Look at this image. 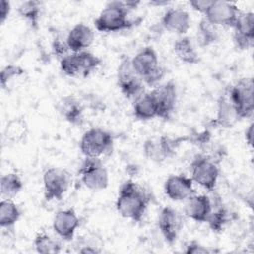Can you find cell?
<instances>
[{
	"mask_svg": "<svg viewBox=\"0 0 254 254\" xmlns=\"http://www.w3.org/2000/svg\"><path fill=\"white\" fill-rule=\"evenodd\" d=\"M149 201V195L144 189L132 180H128L121 185L115 205L117 212L122 217L140 222L147 210Z\"/></svg>",
	"mask_w": 254,
	"mask_h": 254,
	"instance_id": "1",
	"label": "cell"
},
{
	"mask_svg": "<svg viewBox=\"0 0 254 254\" xmlns=\"http://www.w3.org/2000/svg\"><path fill=\"white\" fill-rule=\"evenodd\" d=\"M131 64L136 73L148 86H158L166 74V69L159 64L158 55L152 47L140 50L131 59Z\"/></svg>",
	"mask_w": 254,
	"mask_h": 254,
	"instance_id": "2",
	"label": "cell"
},
{
	"mask_svg": "<svg viewBox=\"0 0 254 254\" xmlns=\"http://www.w3.org/2000/svg\"><path fill=\"white\" fill-rule=\"evenodd\" d=\"M128 8L126 1H113L108 3L94 20V26L97 31L103 33L119 32L129 29L133 22L129 20Z\"/></svg>",
	"mask_w": 254,
	"mask_h": 254,
	"instance_id": "3",
	"label": "cell"
},
{
	"mask_svg": "<svg viewBox=\"0 0 254 254\" xmlns=\"http://www.w3.org/2000/svg\"><path fill=\"white\" fill-rule=\"evenodd\" d=\"M101 64V60L89 51L77 53L70 52L60 62V67L64 74L69 77H86Z\"/></svg>",
	"mask_w": 254,
	"mask_h": 254,
	"instance_id": "4",
	"label": "cell"
},
{
	"mask_svg": "<svg viewBox=\"0 0 254 254\" xmlns=\"http://www.w3.org/2000/svg\"><path fill=\"white\" fill-rule=\"evenodd\" d=\"M79 148L85 158L101 159L113 150L111 134L101 128H91L83 133L79 141Z\"/></svg>",
	"mask_w": 254,
	"mask_h": 254,
	"instance_id": "5",
	"label": "cell"
},
{
	"mask_svg": "<svg viewBox=\"0 0 254 254\" xmlns=\"http://www.w3.org/2000/svg\"><path fill=\"white\" fill-rule=\"evenodd\" d=\"M226 94L239 119L252 116L254 111V83L252 77L239 79L228 88Z\"/></svg>",
	"mask_w": 254,
	"mask_h": 254,
	"instance_id": "6",
	"label": "cell"
},
{
	"mask_svg": "<svg viewBox=\"0 0 254 254\" xmlns=\"http://www.w3.org/2000/svg\"><path fill=\"white\" fill-rule=\"evenodd\" d=\"M219 169L214 159L204 154H197L190 163V179L208 191L215 189Z\"/></svg>",
	"mask_w": 254,
	"mask_h": 254,
	"instance_id": "7",
	"label": "cell"
},
{
	"mask_svg": "<svg viewBox=\"0 0 254 254\" xmlns=\"http://www.w3.org/2000/svg\"><path fill=\"white\" fill-rule=\"evenodd\" d=\"M78 174L81 183L92 191H100L108 187L109 176L101 159L85 158L79 168Z\"/></svg>",
	"mask_w": 254,
	"mask_h": 254,
	"instance_id": "8",
	"label": "cell"
},
{
	"mask_svg": "<svg viewBox=\"0 0 254 254\" xmlns=\"http://www.w3.org/2000/svg\"><path fill=\"white\" fill-rule=\"evenodd\" d=\"M69 184L70 176L65 169L52 167L46 170L43 175L45 200H61L67 191Z\"/></svg>",
	"mask_w": 254,
	"mask_h": 254,
	"instance_id": "9",
	"label": "cell"
},
{
	"mask_svg": "<svg viewBox=\"0 0 254 254\" xmlns=\"http://www.w3.org/2000/svg\"><path fill=\"white\" fill-rule=\"evenodd\" d=\"M116 75L118 86L126 98H137L144 92L145 83L134 70L131 59L127 57L121 59L117 67Z\"/></svg>",
	"mask_w": 254,
	"mask_h": 254,
	"instance_id": "10",
	"label": "cell"
},
{
	"mask_svg": "<svg viewBox=\"0 0 254 254\" xmlns=\"http://www.w3.org/2000/svg\"><path fill=\"white\" fill-rule=\"evenodd\" d=\"M238 7L227 1H212L209 8L204 13V18L216 27H233L239 13Z\"/></svg>",
	"mask_w": 254,
	"mask_h": 254,
	"instance_id": "11",
	"label": "cell"
},
{
	"mask_svg": "<svg viewBox=\"0 0 254 254\" xmlns=\"http://www.w3.org/2000/svg\"><path fill=\"white\" fill-rule=\"evenodd\" d=\"M178 142L167 136L150 138L143 145L145 157L155 163H163L171 158L177 149Z\"/></svg>",
	"mask_w": 254,
	"mask_h": 254,
	"instance_id": "12",
	"label": "cell"
},
{
	"mask_svg": "<svg viewBox=\"0 0 254 254\" xmlns=\"http://www.w3.org/2000/svg\"><path fill=\"white\" fill-rule=\"evenodd\" d=\"M184 222L182 215L173 207L165 206L158 216V227L165 241L172 245L176 242Z\"/></svg>",
	"mask_w": 254,
	"mask_h": 254,
	"instance_id": "13",
	"label": "cell"
},
{
	"mask_svg": "<svg viewBox=\"0 0 254 254\" xmlns=\"http://www.w3.org/2000/svg\"><path fill=\"white\" fill-rule=\"evenodd\" d=\"M233 42L239 50H247L254 42V14L252 12H240L232 27Z\"/></svg>",
	"mask_w": 254,
	"mask_h": 254,
	"instance_id": "14",
	"label": "cell"
},
{
	"mask_svg": "<svg viewBox=\"0 0 254 254\" xmlns=\"http://www.w3.org/2000/svg\"><path fill=\"white\" fill-rule=\"evenodd\" d=\"M164 191L169 198L175 201L186 200L195 193L192 180L185 175L169 176L164 184Z\"/></svg>",
	"mask_w": 254,
	"mask_h": 254,
	"instance_id": "15",
	"label": "cell"
},
{
	"mask_svg": "<svg viewBox=\"0 0 254 254\" xmlns=\"http://www.w3.org/2000/svg\"><path fill=\"white\" fill-rule=\"evenodd\" d=\"M79 226V218L72 208L58 211L53 219L55 233L64 241H71Z\"/></svg>",
	"mask_w": 254,
	"mask_h": 254,
	"instance_id": "16",
	"label": "cell"
},
{
	"mask_svg": "<svg viewBox=\"0 0 254 254\" xmlns=\"http://www.w3.org/2000/svg\"><path fill=\"white\" fill-rule=\"evenodd\" d=\"M158 104V117L169 119L177 103V87L173 81L156 86L153 90Z\"/></svg>",
	"mask_w": 254,
	"mask_h": 254,
	"instance_id": "17",
	"label": "cell"
},
{
	"mask_svg": "<svg viewBox=\"0 0 254 254\" xmlns=\"http://www.w3.org/2000/svg\"><path fill=\"white\" fill-rule=\"evenodd\" d=\"M185 214L195 222H206L212 211L210 198L204 194H192L186 199Z\"/></svg>",
	"mask_w": 254,
	"mask_h": 254,
	"instance_id": "18",
	"label": "cell"
},
{
	"mask_svg": "<svg viewBox=\"0 0 254 254\" xmlns=\"http://www.w3.org/2000/svg\"><path fill=\"white\" fill-rule=\"evenodd\" d=\"M161 26L171 33L185 35L190 27V17L184 9L170 8L164 13Z\"/></svg>",
	"mask_w": 254,
	"mask_h": 254,
	"instance_id": "19",
	"label": "cell"
},
{
	"mask_svg": "<svg viewBox=\"0 0 254 254\" xmlns=\"http://www.w3.org/2000/svg\"><path fill=\"white\" fill-rule=\"evenodd\" d=\"M65 40L70 52L86 51L94 41V31L89 26L78 23L70 29Z\"/></svg>",
	"mask_w": 254,
	"mask_h": 254,
	"instance_id": "20",
	"label": "cell"
},
{
	"mask_svg": "<svg viewBox=\"0 0 254 254\" xmlns=\"http://www.w3.org/2000/svg\"><path fill=\"white\" fill-rule=\"evenodd\" d=\"M133 113L139 120H151L158 117V104L154 92H143L135 98Z\"/></svg>",
	"mask_w": 254,
	"mask_h": 254,
	"instance_id": "21",
	"label": "cell"
},
{
	"mask_svg": "<svg viewBox=\"0 0 254 254\" xmlns=\"http://www.w3.org/2000/svg\"><path fill=\"white\" fill-rule=\"evenodd\" d=\"M58 110L63 118L73 125H81L83 123V107L81 103L71 95L61 98L58 103Z\"/></svg>",
	"mask_w": 254,
	"mask_h": 254,
	"instance_id": "22",
	"label": "cell"
},
{
	"mask_svg": "<svg viewBox=\"0 0 254 254\" xmlns=\"http://www.w3.org/2000/svg\"><path fill=\"white\" fill-rule=\"evenodd\" d=\"M174 53L185 64H194L199 62L198 54L190 37L182 36L178 38L174 44Z\"/></svg>",
	"mask_w": 254,
	"mask_h": 254,
	"instance_id": "23",
	"label": "cell"
},
{
	"mask_svg": "<svg viewBox=\"0 0 254 254\" xmlns=\"http://www.w3.org/2000/svg\"><path fill=\"white\" fill-rule=\"evenodd\" d=\"M28 123L23 116H18L11 119L4 129V138L7 142L18 144L22 142L28 134Z\"/></svg>",
	"mask_w": 254,
	"mask_h": 254,
	"instance_id": "24",
	"label": "cell"
},
{
	"mask_svg": "<svg viewBox=\"0 0 254 254\" xmlns=\"http://www.w3.org/2000/svg\"><path fill=\"white\" fill-rule=\"evenodd\" d=\"M237 120H239V118L235 112V109L232 106L227 94L224 93L218 100L215 123L223 128H230Z\"/></svg>",
	"mask_w": 254,
	"mask_h": 254,
	"instance_id": "25",
	"label": "cell"
},
{
	"mask_svg": "<svg viewBox=\"0 0 254 254\" xmlns=\"http://www.w3.org/2000/svg\"><path fill=\"white\" fill-rule=\"evenodd\" d=\"M21 217L19 206L12 200L3 198L0 202V225L2 228H10Z\"/></svg>",
	"mask_w": 254,
	"mask_h": 254,
	"instance_id": "26",
	"label": "cell"
},
{
	"mask_svg": "<svg viewBox=\"0 0 254 254\" xmlns=\"http://www.w3.org/2000/svg\"><path fill=\"white\" fill-rule=\"evenodd\" d=\"M23 182L17 173H7L1 177L0 190L3 198L12 199L23 190Z\"/></svg>",
	"mask_w": 254,
	"mask_h": 254,
	"instance_id": "27",
	"label": "cell"
},
{
	"mask_svg": "<svg viewBox=\"0 0 254 254\" xmlns=\"http://www.w3.org/2000/svg\"><path fill=\"white\" fill-rule=\"evenodd\" d=\"M196 40L199 46L207 47L219 40V32L215 25L211 24L205 18H202L197 26Z\"/></svg>",
	"mask_w": 254,
	"mask_h": 254,
	"instance_id": "28",
	"label": "cell"
},
{
	"mask_svg": "<svg viewBox=\"0 0 254 254\" xmlns=\"http://www.w3.org/2000/svg\"><path fill=\"white\" fill-rule=\"evenodd\" d=\"M17 10L21 18L26 20L32 27L37 28L42 10V3L40 1H25L19 5Z\"/></svg>",
	"mask_w": 254,
	"mask_h": 254,
	"instance_id": "29",
	"label": "cell"
},
{
	"mask_svg": "<svg viewBox=\"0 0 254 254\" xmlns=\"http://www.w3.org/2000/svg\"><path fill=\"white\" fill-rule=\"evenodd\" d=\"M34 247L38 253L57 254L62 250L61 243L47 233H38L34 239Z\"/></svg>",
	"mask_w": 254,
	"mask_h": 254,
	"instance_id": "30",
	"label": "cell"
},
{
	"mask_svg": "<svg viewBox=\"0 0 254 254\" xmlns=\"http://www.w3.org/2000/svg\"><path fill=\"white\" fill-rule=\"evenodd\" d=\"M25 74V69L16 64H7L1 70V87L4 90H8L11 83L16 79Z\"/></svg>",
	"mask_w": 254,
	"mask_h": 254,
	"instance_id": "31",
	"label": "cell"
},
{
	"mask_svg": "<svg viewBox=\"0 0 254 254\" xmlns=\"http://www.w3.org/2000/svg\"><path fill=\"white\" fill-rule=\"evenodd\" d=\"M228 212L226 211L225 208L223 207H219L215 210L212 209L210 215L208 216L206 222L208 223L210 229L214 232H220L223 230L225 224L228 221V217H227Z\"/></svg>",
	"mask_w": 254,
	"mask_h": 254,
	"instance_id": "32",
	"label": "cell"
},
{
	"mask_svg": "<svg viewBox=\"0 0 254 254\" xmlns=\"http://www.w3.org/2000/svg\"><path fill=\"white\" fill-rule=\"evenodd\" d=\"M53 51L56 56H58L60 59H63L64 56L69 54V49L66 44V40H63L60 38H56L53 42Z\"/></svg>",
	"mask_w": 254,
	"mask_h": 254,
	"instance_id": "33",
	"label": "cell"
},
{
	"mask_svg": "<svg viewBox=\"0 0 254 254\" xmlns=\"http://www.w3.org/2000/svg\"><path fill=\"white\" fill-rule=\"evenodd\" d=\"M214 250L209 249L206 246L201 245L200 243L196 242V241H190L186 245V249L184 250V252L188 253V254H200V253H210L213 252Z\"/></svg>",
	"mask_w": 254,
	"mask_h": 254,
	"instance_id": "34",
	"label": "cell"
},
{
	"mask_svg": "<svg viewBox=\"0 0 254 254\" xmlns=\"http://www.w3.org/2000/svg\"><path fill=\"white\" fill-rule=\"evenodd\" d=\"M211 3H212V0H191V1H190V7L193 10L200 12L202 14H204L206 12V10L209 8Z\"/></svg>",
	"mask_w": 254,
	"mask_h": 254,
	"instance_id": "35",
	"label": "cell"
},
{
	"mask_svg": "<svg viewBox=\"0 0 254 254\" xmlns=\"http://www.w3.org/2000/svg\"><path fill=\"white\" fill-rule=\"evenodd\" d=\"M11 12V4L9 1L0 0V23L4 24V22L8 19V16Z\"/></svg>",
	"mask_w": 254,
	"mask_h": 254,
	"instance_id": "36",
	"label": "cell"
},
{
	"mask_svg": "<svg viewBox=\"0 0 254 254\" xmlns=\"http://www.w3.org/2000/svg\"><path fill=\"white\" fill-rule=\"evenodd\" d=\"M245 141L250 147H252L253 145V124L252 123L248 126V128L245 131Z\"/></svg>",
	"mask_w": 254,
	"mask_h": 254,
	"instance_id": "37",
	"label": "cell"
},
{
	"mask_svg": "<svg viewBox=\"0 0 254 254\" xmlns=\"http://www.w3.org/2000/svg\"><path fill=\"white\" fill-rule=\"evenodd\" d=\"M80 253H90V254H95V253H100V250L97 249L96 247L92 246V245H84L82 246L79 250Z\"/></svg>",
	"mask_w": 254,
	"mask_h": 254,
	"instance_id": "38",
	"label": "cell"
}]
</instances>
